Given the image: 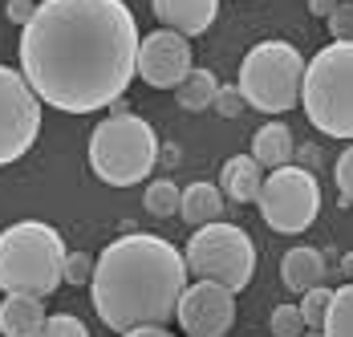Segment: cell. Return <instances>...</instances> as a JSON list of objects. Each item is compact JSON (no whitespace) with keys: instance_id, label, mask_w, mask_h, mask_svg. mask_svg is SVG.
<instances>
[{"instance_id":"6da1fadb","label":"cell","mask_w":353,"mask_h":337,"mask_svg":"<svg viewBox=\"0 0 353 337\" xmlns=\"http://www.w3.org/2000/svg\"><path fill=\"white\" fill-rule=\"evenodd\" d=\"M139 21L126 0H37L21 25V77L41 106L98 114L134 81Z\"/></svg>"},{"instance_id":"7a4b0ae2","label":"cell","mask_w":353,"mask_h":337,"mask_svg":"<svg viewBox=\"0 0 353 337\" xmlns=\"http://www.w3.org/2000/svg\"><path fill=\"white\" fill-rule=\"evenodd\" d=\"M187 289V264L171 240L154 232H126L94 256L90 301L102 325L130 334L142 325H167L179 293Z\"/></svg>"},{"instance_id":"3957f363","label":"cell","mask_w":353,"mask_h":337,"mask_svg":"<svg viewBox=\"0 0 353 337\" xmlns=\"http://www.w3.org/2000/svg\"><path fill=\"white\" fill-rule=\"evenodd\" d=\"M65 240L45 220H17L0 232V289L4 293H29V297H53L65 280Z\"/></svg>"},{"instance_id":"277c9868","label":"cell","mask_w":353,"mask_h":337,"mask_svg":"<svg viewBox=\"0 0 353 337\" xmlns=\"http://www.w3.org/2000/svg\"><path fill=\"white\" fill-rule=\"evenodd\" d=\"M154 163H159L154 126L114 102V114L102 118L90 135V171L106 187H134L154 171Z\"/></svg>"},{"instance_id":"5b68a950","label":"cell","mask_w":353,"mask_h":337,"mask_svg":"<svg viewBox=\"0 0 353 337\" xmlns=\"http://www.w3.org/2000/svg\"><path fill=\"white\" fill-rule=\"evenodd\" d=\"M301 106L321 135L353 142V41H333L305 61Z\"/></svg>"},{"instance_id":"8992f818","label":"cell","mask_w":353,"mask_h":337,"mask_svg":"<svg viewBox=\"0 0 353 337\" xmlns=\"http://www.w3.org/2000/svg\"><path fill=\"white\" fill-rule=\"evenodd\" d=\"M301 77L305 57L292 41H260L240 61V98L260 114H284L301 102Z\"/></svg>"},{"instance_id":"52a82bcc","label":"cell","mask_w":353,"mask_h":337,"mask_svg":"<svg viewBox=\"0 0 353 337\" xmlns=\"http://www.w3.org/2000/svg\"><path fill=\"white\" fill-rule=\"evenodd\" d=\"M183 264H187V276L195 280H215L232 293H240L252 285L256 276V244L240 224H203L195 228L187 248H183Z\"/></svg>"},{"instance_id":"ba28073f","label":"cell","mask_w":353,"mask_h":337,"mask_svg":"<svg viewBox=\"0 0 353 337\" xmlns=\"http://www.w3.org/2000/svg\"><path fill=\"white\" fill-rule=\"evenodd\" d=\"M256 207L260 220L281 232V236H301L317 224L321 215V183L309 167H292L284 163L276 167L256 191Z\"/></svg>"},{"instance_id":"9c48e42d","label":"cell","mask_w":353,"mask_h":337,"mask_svg":"<svg viewBox=\"0 0 353 337\" xmlns=\"http://www.w3.org/2000/svg\"><path fill=\"white\" fill-rule=\"evenodd\" d=\"M41 135V102L21 69L0 66V167L25 159Z\"/></svg>"},{"instance_id":"30bf717a","label":"cell","mask_w":353,"mask_h":337,"mask_svg":"<svg viewBox=\"0 0 353 337\" xmlns=\"http://www.w3.org/2000/svg\"><path fill=\"white\" fill-rule=\"evenodd\" d=\"M175 321L187 337H228L236 329V293L215 280H191L179 293Z\"/></svg>"},{"instance_id":"8fae6325","label":"cell","mask_w":353,"mask_h":337,"mask_svg":"<svg viewBox=\"0 0 353 337\" xmlns=\"http://www.w3.org/2000/svg\"><path fill=\"white\" fill-rule=\"evenodd\" d=\"M191 73V41L171 29H154L139 37L134 77H142L150 90H175Z\"/></svg>"},{"instance_id":"7c38bea8","label":"cell","mask_w":353,"mask_h":337,"mask_svg":"<svg viewBox=\"0 0 353 337\" xmlns=\"http://www.w3.org/2000/svg\"><path fill=\"white\" fill-rule=\"evenodd\" d=\"M150 12L159 29H171L183 37L208 33L219 17V0H150Z\"/></svg>"},{"instance_id":"4fadbf2b","label":"cell","mask_w":353,"mask_h":337,"mask_svg":"<svg viewBox=\"0 0 353 337\" xmlns=\"http://www.w3.org/2000/svg\"><path fill=\"white\" fill-rule=\"evenodd\" d=\"M325 252L313 248V244H296V248H288L281 256V280L292 289V293H305V289H313V285H325Z\"/></svg>"},{"instance_id":"5bb4252c","label":"cell","mask_w":353,"mask_h":337,"mask_svg":"<svg viewBox=\"0 0 353 337\" xmlns=\"http://www.w3.org/2000/svg\"><path fill=\"white\" fill-rule=\"evenodd\" d=\"M260 183H264V167L252 155H232V159H223L215 187L223 191V200H232V203H256Z\"/></svg>"},{"instance_id":"9a60e30c","label":"cell","mask_w":353,"mask_h":337,"mask_svg":"<svg viewBox=\"0 0 353 337\" xmlns=\"http://www.w3.org/2000/svg\"><path fill=\"white\" fill-rule=\"evenodd\" d=\"M45 321V301L29 293H8L0 301V334L4 337H29Z\"/></svg>"},{"instance_id":"2e32d148","label":"cell","mask_w":353,"mask_h":337,"mask_svg":"<svg viewBox=\"0 0 353 337\" xmlns=\"http://www.w3.org/2000/svg\"><path fill=\"white\" fill-rule=\"evenodd\" d=\"M223 191L215 183H191V187H179V215L191 224V228H203V224H215L223 215Z\"/></svg>"},{"instance_id":"e0dca14e","label":"cell","mask_w":353,"mask_h":337,"mask_svg":"<svg viewBox=\"0 0 353 337\" xmlns=\"http://www.w3.org/2000/svg\"><path fill=\"white\" fill-rule=\"evenodd\" d=\"M292 155H296V138L292 131L284 126V122H264L256 135H252V159L260 163V167L276 171L284 163H292Z\"/></svg>"},{"instance_id":"ac0fdd59","label":"cell","mask_w":353,"mask_h":337,"mask_svg":"<svg viewBox=\"0 0 353 337\" xmlns=\"http://www.w3.org/2000/svg\"><path fill=\"white\" fill-rule=\"evenodd\" d=\"M215 90H219V81H215L212 69H195V66H191V73L175 86V102L183 106V110L199 114V110H212Z\"/></svg>"},{"instance_id":"d6986e66","label":"cell","mask_w":353,"mask_h":337,"mask_svg":"<svg viewBox=\"0 0 353 337\" xmlns=\"http://www.w3.org/2000/svg\"><path fill=\"white\" fill-rule=\"evenodd\" d=\"M321 337H353V285L333 289L325 321H321Z\"/></svg>"},{"instance_id":"ffe728a7","label":"cell","mask_w":353,"mask_h":337,"mask_svg":"<svg viewBox=\"0 0 353 337\" xmlns=\"http://www.w3.org/2000/svg\"><path fill=\"white\" fill-rule=\"evenodd\" d=\"M142 203H146V211H150V215L167 220V215H175V211H179V187L171 183V179H154V183L146 187Z\"/></svg>"},{"instance_id":"44dd1931","label":"cell","mask_w":353,"mask_h":337,"mask_svg":"<svg viewBox=\"0 0 353 337\" xmlns=\"http://www.w3.org/2000/svg\"><path fill=\"white\" fill-rule=\"evenodd\" d=\"M329 297H333V289H325V285H313V289H305L301 293V317H305V329H321V321H325V309H329Z\"/></svg>"},{"instance_id":"7402d4cb","label":"cell","mask_w":353,"mask_h":337,"mask_svg":"<svg viewBox=\"0 0 353 337\" xmlns=\"http://www.w3.org/2000/svg\"><path fill=\"white\" fill-rule=\"evenodd\" d=\"M29 337H90V329H85V321L81 317H73V313H45V321H41V329Z\"/></svg>"},{"instance_id":"603a6c76","label":"cell","mask_w":353,"mask_h":337,"mask_svg":"<svg viewBox=\"0 0 353 337\" xmlns=\"http://www.w3.org/2000/svg\"><path fill=\"white\" fill-rule=\"evenodd\" d=\"M268 329H272L276 337H301V334H305V317H301V309H296V305H276V309H272Z\"/></svg>"},{"instance_id":"cb8c5ba5","label":"cell","mask_w":353,"mask_h":337,"mask_svg":"<svg viewBox=\"0 0 353 337\" xmlns=\"http://www.w3.org/2000/svg\"><path fill=\"white\" fill-rule=\"evenodd\" d=\"M325 25H329L333 41H353V0H337L333 12L325 17Z\"/></svg>"},{"instance_id":"d4e9b609","label":"cell","mask_w":353,"mask_h":337,"mask_svg":"<svg viewBox=\"0 0 353 337\" xmlns=\"http://www.w3.org/2000/svg\"><path fill=\"white\" fill-rule=\"evenodd\" d=\"M90 276H94V256H90V252H65L61 280H70V285H90Z\"/></svg>"},{"instance_id":"484cf974","label":"cell","mask_w":353,"mask_h":337,"mask_svg":"<svg viewBox=\"0 0 353 337\" xmlns=\"http://www.w3.org/2000/svg\"><path fill=\"white\" fill-rule=\"evenodd\" d=\"M333 179H337V191H341V203H353V142L337 155V167H333Z\"/></svg>"},{"instance_id":"4316f807","label":"cell","mask_w":353,"mask_h":337,"mask_svg":"<svg viewBox=\"0 0 353 337\" xmlns=\"http://www.w3.org/2000/svg\"><path fill=\"white\" fill-rule=\"evenodd\" d=\"M212 110H219L223 118H236L240 110H244V98H240V90L236 86H219L212 98Z\"/></svg>"},{"instance_id":"83f0119b","label":"cell","mask_w":353,"mask_h":337,"mask_svg":"<svg viewBox=\"0 0 353 337\" xmlns=\"http://www.w3.org/2000/svg\"><path fill=\"white\" fill-rule=\"evenodd\" d=\"M33 8H37V0H8V8H4V12H8V21L21 29V25L33 17Z\"/></svg>"},{"instance_id":"f1b7e54d","label":"cell","mask_w":353,"mask_h":337,"mask_svg":"<svg viewBox=\"0 0 353 337\" xmlns=\"http://www.w3.org/2000/svg\"><path fill=\"white\" fill-rule=\"evenodd\" d=\"M118 337H175L167 325H142V329H130V334H118Z\"/></svg>"},{"instance_id":"f546056e","label":"cell","mask_w":353,"mask_h":337,"mask_svg":"<svg viewBox=\"0 0 353 337\" xmlns=\"http://www.w3.org/2000/svg\"><path fill=\"white\" fill-rule=\"evenodd\" d=\"M333 4H337V0H309V12H313V17H321V21H325V17L333 12Z\"/></svg>"},{"instance_id":"4dcf8cb0","label":"cell","mask_w":353,"mask_h":337,"mask_svg":"<svg viewBox=\"0 0 353 337\" xmlns=\"http://www.w3.org/2000/svg\"><path fill=\"white\" fill-rule=\"evenodd\" d=\"M345 272H353V252H350V256H345Z\"/></svg>"},{"instance_id":"1f68e13d","label":"cell","mask_w":353,"mask_h":337,"mask_svg":"<svg viewBox=\"0 0 353 337\" xmlns=\"http://www.w3.org/2000/svg\"><path fill=\"white\" fill-rule=\"evenodd\" d=\"M301 337H321V329H305V334H301Z\"/></svg>"}]
</instances>
